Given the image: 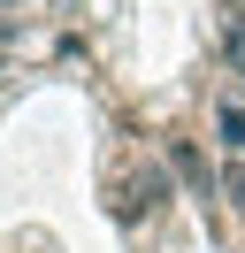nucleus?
<instances>
[{"instance_id": "obj_2", "label": "nucleus", "mask_w": 245, "mask_h": 253, "mask_svg": "<svg viewBox=\"0 0 245 253\" xmlns=\"http://www.w3.org/2000/svg\"><path fill=\"white\" fill-rule=\"evenodd\" d=\"M214 130H222V146L245 154V108H238V100H214Z\"/></svg>"}, {"instance_id": "obj_3", "label": "nucleus", "mask_w": 245, "mask_h": 253, "mask_svg": "<svg viewBox=\"0 0 245 253\" xmlns=\"http://www.w3.org/2000/svg\"><path fill=\"white\" fill-rule=\"evenodd\" d=\"M222 192H230V207L245 215V169H222Z\"/></svg>"}, {"instance_id": "obj_1", "label": "nucleus", "mask_w": 245, "mask_h": 253, "mask_svg": "<svg viewBox=\"0 0 245 253\" xmlns=\"http://www.w3.org/2000/svg\"><path fill=\"white\" fill-rule=\"evenodd\" d=\"M161 200H168V176L153 169V161L130 169V176H115V215H153Z\"/></svg>"}]
</instances>
